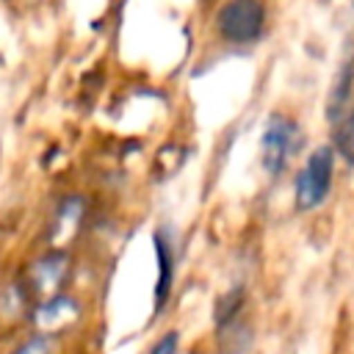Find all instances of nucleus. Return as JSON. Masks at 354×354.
Here are the masks:
<instances>
[{
	"instance_id": "9",
	"label": "nucleus",
	"mask_w": 354,
	"mask_h": 354,
	"mask_svg": "<svg viewBox=\"0 0 354 354\" xmlns=\"http://www.w3.org/2000/svg\"><path fill=\"white\" fill-rule=\"evenodd\" d=\"M337 155H343V160L348 166H354V111H348L340 122H337V130H335V147H332Z\"/></svg>"
},
{
	"instance_id": "6",
	"label": "nucleus",
	"mask_w": 354,
	"mask_h": 354,
	"mask_svg": "<svg viewBox=\"0 0 354 354\" xmlns=\"http://www.w3.org/2000/svg\"><path fill=\"white\" fill-rule=\"evenodd\" d=\"M66 268H69V260L66 254L55 252V254H47L41 257L36 266H33V282L39 288V293H44L50 299V293H55L66 277Z\"/></svg>"
},
{
	"instance_id": "8",
	"label": "nucleus",
	"mask_w": 354,
	"mask_h": 354,
	"mask_svg": "<svg viewBox=\"0 0 354 354\" xmlns=\"http://www.w3.org/2000/svg\"><path fill=\"white\" fill-rule=\"evenodd\" d=\"M241 307H243V288H232L230 293L218 296L216 313H213L216 326H218V329H227V326L235 321V315L241 313Z\"/></svg>"
},
{
	"instance_id": "1",
	"label": "nucleus",
	"mask_w": 354,
	"mask_h": 354,
	"mask_svg": "<svg viewBox=\"0 0 354 354\" xmlns=\"http://www.w3.org/2000/svg\"><path fill=\"white\" fill-rule=\"evenodd\" d=\"M301 144V136H299V124L285 116V113H271L266 119V127H263V136H260V160H263V169L271 174V177H279L288 166V160L296 155Z\"/></svg>"
},
{
	"instance_id": "5",
	"label": "nucleus",
	"mask_w": 354,
	"mask_h": 354,
	"mask_svg": "<svg viewBox=\"0 0 354 354\" xmlns=\"http://www.w3.org/2000/svg\"><path fill=\"white\" fill-rule=\"evenodd\" d=\"M351 86H354V53H348L340 61V69H337V75L332 80L329 100H326V119L329 122H340L343 119L348 97H351Z\"/></svg>"
},
{
	"instance_id": "11",
	"label": "nucleus",
	"mask_w": 354,
	"mask_h": 354,
	"mask_svg": "<svg viewBox=\"0 0 354 354\" xmlns=\"http://www.w3.org/2000/svg\"><path fill=\"white\" fill-rule=\"evenodd\" d=\"M177 348H180V335L171 329V332H166V335L149 348V354H177Z\"/></svg>"
},
{
	"instance_id": "3",
	"label": "nucleus",
	"mask_w": 354,
	"mask_h": 354,
	"mask_svg": "<svg viewBox=\"0 0 354 354\" xmlns=\"http://www.w3.org/2000/svg\"><path fill=\"white\" fill-rule=\"evenodd\" d=\"M332 174H335V149L332 147L313 149L296 177V207L299 210L318 207L332 188Z\"/></svg>"
},
{
	"instance_id": "4",
	"label": "nucleus",
	"mask_w": 354,
	"mask_h": 354,
	"mask_svg": "<svg viewBox=\"0 0 354 354\" xmlns=\"http://www.w3.org/2000/svg\"><path fill=\"white\" fill-rule=\"evenodd\" d=\"M152 246H155V260H158V279H155V313H160L169 301L171 293V279H174V266H177V254L169 238V230H158L152 235Z\"/></svg>"
},
{
	"instance_id": "7",
	"label": "nucleus",
	"mask_w": 354,
	"mask_h": 354,
	"mask_svg": "<svg viewBox=\"0 0 354 354\" xmlns=\"http://www.w3.org/2000/svg\"><path fill=\"white\" fill-rule=\"evenodd\" d=\"M77 313H80V307H77L75 299H69V296H50V299H44V301L36 307L33 321H36L41 329H53V326H58V324H66V321L77 318Z\"/></svg>"
},
{
	"instance_id": "10",
	"label": "nucleus",
	"mask_w": 354,
	"mask_h": 354,
	"mask_svg": "<svg viewBox=\"0 0 354 354\" xmlns=\"http://www.w3.org/2000/svg\"><path fill=\"white\" fill-rule=\"evenodd\" d=\"M53 335H36L25 346H19L14 354H53Z\"/></svg>"
},
{
	"instance_id": "2",
	"label": "nucleus",
	"mask_w": 354,
	"mask_h": 354,
	"mask_svg": "<svg viewBox=\"0 0 354 354\" xmlns=\"http://www.w3.org/2000/svg\"><path fill=\"white\" fill-rule=\"evenodd\" d=\"M216 28L230 44H252L266 28V8L260 0H227L216 14Z\"/></svg>"
}]
</instances>
